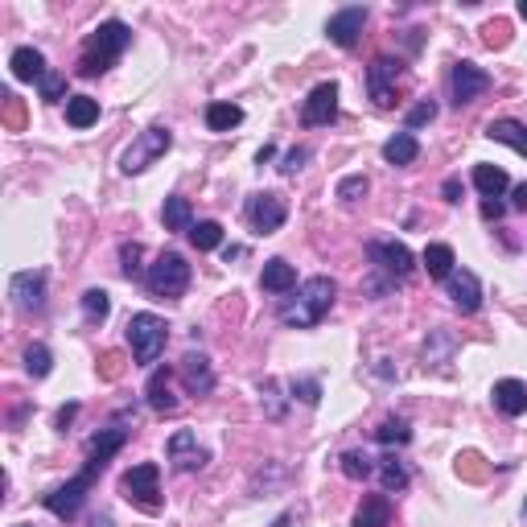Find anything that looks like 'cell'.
<instances>
[{
  "instance_id": "cell-1",
  "label": "cell",
  "mask_w": 527,
  "mask_h": 527,
  "mask_svg": "<svg viewBox=\"0 0 527 527\" xmlns=\"http://www.w3.org/2000/svg\"><path fill=\"white\" fill-rule=\"evenodd\" d=\"M334 301H338L334 280L330 276H309L293 289V297H285L276 305V318L285 326H293V330H313L334 309Z\"/></svg>"
},
{
  "instance_id": "cell-2",
  "label": "cell",
  "mask_w": 527,
  "mask_h": 527,
  "mask_svg": "<svg viewBox=\"0 0 527 527\" xmlns=\"http://www.w3.org/2000/svg\"><path fill=\"white\" fill-rule=\"evenodd\" d=\"M128 42H132V29L124 25V21H103V25H95L91 33H87V42H83V54H79V75L83 79H95V75H103L108 66H116V58L128 50Z\"/></svg>"
},
{
  "instance_id": "cell-3",
  "label": "cell",
  "mask_w": 527,
  "mask_h": 527,
  "mask_svg": "<svg viewBox=\"0 0 527 527\" xmlns=\"http://www.w3.org/2000/svg\"><path fill=\"white\" fill-rule=\"evenodd\" d=\"M108 470V462H99V458H87V466L70 478V482H62L58 490H50L46 495V511L50 515H58V519H75L79 515V507L87 503V495L95 490V482H99V474Z\"/></svg>"
},
{
  "instance_id": "cell-4",
  "label": "cell",
  "mask_w": 527,
  "mask_h": 527,
  "mask_svg": "<svg viewBox=\"0 0 527 527\" xmlns=\"http://www.w3.org/2000/svg\"><path fill=\"white\" fill-rule=\"evenodd\" d=\"M145 289H149V297H157V301H178V297L190 289V264H186V256L161 252V256L149 264V272H145Z\"/></svg>"
},
{
  "instance_id": "cell-5",
  "label": "cell",
  "mask_w": 527,
  "mask_h": 527,
  "mask_svg": "<svg viewBox=\"0 0 527 527\" xmlns=\"http://www.w3.org/2000/svg\"><path fill=\"white\" fill-rule=\"evenodd\" d=\"M169 149H173V132L165 124H153V128H145V132L132 136V145L120 157V169L128 173V178H136V173H145L149 165H157Z\"/></svg>"
},
{
  "instance_id": "cell-6",
  "label": "cell",
  "mask_w": 527,
  "mask_h": 527,
  "mask_svg": "<svg viewBox=\"0 0 527 527\" xmlns=\"http://www.w3.org/2000/svg\"><path fill=\"white\" fill-rule=\"evenodd\" d=\"M169 342V326L165 318H157V313H132L128 322V346H132V359L140 367H149L161 359V350Z\"/></svg>"
},
{
  "instance_id": "cell-7",
  "label": "cell",
  "mask_w": 527,
  "mask_h": 527,
  "mask_svg": "<svg viewBox=\"0 0 527 527\" xmlns=\"http://www.w3.org/2000/svg\"><path fill=\"white\" fill-rule=\"evenodd\" d=\"M120 495L128 503H136L140 511H149V515L161 511V470H157V462H140V466L124 470Z\"/></svg>"
},
{
  "instance_id": "cell-8",
  "label": "cell",
  "mask_w": 527,
  "mask_h": 527,
  "mask_svg": "<svg viewBox=\"0 0 527 527\" xmlns=\"http://www.w3.org/2000/svg\"><path fill=\"white\" fill-rule=\"evenodd\" d=\"M243 215H248V227H252L256 235H272V231L285 227V219H289V202L280 198V194H272V190H264V194H252V198H248Z\"/></svg>"
},
{
  "instance_id": "cell-9",
  "label": "cell",
  "mask_w": 527,
  "mask_h": 527,
  "mask_svg": "<svg viewBox=\"0 0 527 527\" xmlns=\"http://www.w3.org/2000/svg\"><path fill=\"white\" fill-rule=\"evenodd\" d=\"M400 70H404V62L392 58V54H379V58L367 66V95H371L375 108L388 112L392 103H396V79H400Z\"/></svg>"
},
{
  "instance_id": "cell-10",
  "label": "cell",
  "mask_w": 527,
  "mask_h": 527,
  "mask_svg": "<svg viewBox=\"0 0 527 527\" xmlns=\"http://www.w3.org/2000/svg\"><path fill=\"white\" fill-rule=\"evenodd\" d=\"M367 256H371V264H375L379 272H388V280H408L412 268H416L412 252L404 248L400 239H371V243H367Z\"/></svg>"
},
{
  "instance_id": "cell-11",
  "label": "cell",
  "mask_w": 527,
  "mask_h": 527,
  "mask_svg": "<svg viewBox=\"0 0 527 527\" xmlns=\"http://www.w3.org/2000/svg\"><path fill=\"white\" fill-rule=\"evenodd\" d=\"M367 17H371L367 5H346V9H338V13L326 21V38H330L334 46H342V50H355L359 38H363V29H367Z\"/></svg>"
},
{
  "instance_id": "cell-12",
  "label": "cell",
  "mask_w": 527,
  "mask_h": 527,
  "mask_svg": "<svg viewBox=\"0 0 527 527\" xmlns=\"http://www.w3.org/2000/svg\"><path fill=\"white\" fill-rule=\"evenodd\" d=\"M486 91H490V75H486L482 66H474V62H453V70H449V95H453V103H458V108L482 99Z\"/></svg>"
},
{
  "instance_id": "cell-13",
  "label": "cell",
  "mask_w": 527,
  "mask_h": 527,
  "mask_svg": "<svg viewBox=\"0 0 527 527\" xmlns=\"http://www.w3.org/2000/svg\"><path fill=\"white\" fill-rule=\"evenodd\" d=\"M9 297L21 313H42L46 309V272L29 268V272H13L9 280Z\"/></svg>"
},
{
  "instance_id": "cell-14",
  "label": "cell",
  "mask_w": 527,
  "mask_h": 527,
  "mask_svg": "<svg viewBox=\"0 0 527 527\" xmlns=\"http://www.w3.org/2000/svg\"><path fill=\"white\" fill-rule=\"evenodd\" d=\"M165 453H169L173 470H182V474H194V470H202V466L210 462L206 445H198V433H190V429H178V433H173L169 445H165Z\"/></svg>"
},
{
  "instance_id": "cell-15",
  "label": "cell",
  "mask_w": 527,
  "mask_h": 527,
  "mask_svg": "<svg viewBox=\"0 0 527 527\" xmlns=\"http://www.w3.org/2000/svg\"><path fill=\"white\" fill-rule=\"evenodd\" d=\"M334 116H338V83H318L301 108V124L322 128V124H334Z\"/></svg>"
},
{
  "instance_id": "cell-16",
  "label": "cell",
  "mask_w": 527,
  "mask_h": 527,
  "mask_svg": "<svg viewBox=\"0 0 527 527\" xmlns=\"http://www.w3.org/2000/svg\"><path fill=\"white\" fill-rule=\"evenodd\" d=\"M445 293H449V301L458 305L462 313H478V305H482V280L470 268H453L449 280H445Z\"/></svg>"
},
{
  "instance_id": "cell-17",
  "label": "cell",
  "mask_w": 527,
  "mask_h": 527,
  "mask_svg": "<svg viewBox=\"0 0 527 527\" xmlns=\"http://www.w3.org/2000/svg\"><path fill=\"white\" fill-rule=\"evenodd\" d=\"M178 375H182L190 396H210V392H215V367H210V359L202 355V350H190V355L182 359V367H178Z\"/></svg>"
},
{
  "instance_id": "cell-18",
  "label": "cell",
  "mask_w": 527,
  "mask_h": 527,
  "mask_svg": "<svg viewBox=\"0 0 527 527\" xmlns=\"http://www.w3.org/2000/svg\"><path fill=\"white\" fill-rule=\"evenodd\" d=\"M260 289L264 293H272V297H289L293 289H297V268L289 264V260H268L264 264V272H260Z\"/></svg>"
},
{
  "instance_id": "cell-19",
  "label": "cell",
  "mask_w": 527,
  "mask_h": 527,
  "mask_svg": "<svg viewBox=\"0 0 527 527\" xmlns=\"http://www.w3.org/2000/svg\"><path fill=\"white\" fill-rule=\"evenodd\" d=\"M9 66H13V79H17V83H42V79L50 75L46 54H42V50H33V46H21V50H13Z\"/></svg>"
},
{
  "instance_id": "cell-20",
  "label": "cell",
  "mask_w": 527,
  "mask_h": 527,
  "mask_svg": "<svg viewBox=\"0 0 527 527\" xmlns=\"http://www.w3.org/2000/svg\"><path fill=\"white\" fill-rule=\"evenodd\" d=\"M169 379H173V371H169V367H157V371L149 375V388H145V396H149V408H153V412H161V416L178 412V396H173Z\"/></svg>"
},
{
  "instance_id": "cell-21",
  "label": "cell",
  "mask_w": 527,
  "mask_h": 527,
  "mask_svg": "<svg viewBox=\"0 0 527 527\" xmlns=\"http://www.w3.org/2000/svg\"><path fill=\"white\" fill-rule=\"evenodd\" d=\"M490 396H495V408L503 416H523L527 412V383L523 379H499Z\"/></svg>"
},
{
  "instance_id": "cell-22",
  "label": "cell",
  "mask_w": 527,
  "mask_h": 527,
  "mask_svg": "<svg viewBox=\"0 0 527 527\" xmlns=\"http://www.w3.org/2000/svg\"><path fill=\"white\" fill-rule=\"evenodd\" d=\"M486 136L527 157V124H519V120H490L486 124Z\"/></svg>"
},
{
  "instance_id": "cell-23",
  "label": "cell",
  "mask_w": 527,
  "mask_h": 527,
  "mask_svg": "<svg viewBox=\"0 0 527 527\" xmlns=\"http://www.w3.org/2000/svg\"><path fill=\"white\" fill-rule=\"evenodd\" d=\"M388 523H392V499L388 495H371L355 511V523H350V527H388Z\"/></svg>"
},
{
  "instance_id": "cell-24",
  "label": "cell",
  "mask_w": 527,
  "mask_h": 527,
  "mask_svg": "<svg viewBox=\"0 0 527 527\" xmlns=\"http://www.w3.org/2000/svg\"><path fill=\"white\" fill-rule=\"evenodd\" d=\"M474 190L482 198H499L503 190H511V178L503 165H474Z\"/></svg>"
},
{
  "instance_id": "cell-25",
  "label": "cell",
  "mask_w": 527,
  "mask_h": 527,
  "mask_svg": "<svg viewBox=\"0 0 527 527\" xmlns=\"http://www.w3.org/2000/svg\"><path fill=\"white\" fill-rule=\"evenodd\" d=\"M239 124H243V108H239V103H227V99L206 103V128L210 132H231Z\"/></svg>"
},
{
  "instance_id": "cell-26",
  "label": "cell",
  "mask_w": 527,
  "mask_h": 527,
  "mask_svg": "<svg viewBox=\"0 0 527 527\" xmlns=\"http://www.w3.org/2000/svg\"><path fill=\"white\" fill-rule=\"evenodd\" d=\"M420 264H425V272H429L433 280H449V272L458 268V256H453L449 243H429L425 256H420Z\"/></svg>"
},
{
  "instance_id": "cell-27",
  "label": "cell",
  "mask_w": 527,
  "mask_h": 527,
  "mask_svg": "<svg viewBox=\"0 0 527 527\" xmlns=\"http://www.w3.org/2000/svg\"><path fill=\"white\" fill-rule=\"evenodd\" d=\"M161 219H165V231H194V210L182 194H169L165 206H161Z\"/></svg>"
},
{
  "instance_id": "cell-28",
  "label": "cell",
  "mask_w": 527,
  "mask_h": 527,
  "mask_svg": "<svg viewBox=\"0 0 527 527\" xmlns=\"http://www.w3.org/2000/svg\"><path fill=\"white\" fill-rule=\"evenodd\" d=\"M66 124L70 128H91V124H99V99H91V95H70L66 99Z\"/></svg>"
},
{
  "instance_id": "cell-29",
  "label": "cell",
  "mask_w": 527,
  "mask_h": 527,
  "mask_svg": "<svg viewBox=\"0 0 527 527\" xmlns=\"http://www.w3.org/2000/svg\"><path fill=\"white\" fill-rule=\"evenodd\" d=\"M420 157V140L412 132H396L388 145H383V161L388 165H412Z\"/></svg>"
},
{
  "instance_id": "cell-30",
  "label": "cell",
  "mask_w": 527,
  "mask_h": 527,
  "mask_svg": "<svg viewBox=\"0 0 527 527\" xmlns=\"http://www.w3.org/2000/svg\"><path fill=\"white\" fill-rule=\"evenodd\" d=\"M124 441H128V429H120V425H112V429H99V433L91 437V458H99V462H112L116 453L124 449Z\"/></svg>"
},
{
  "instance_id": "cell-31",
  "label": "cell",
  "mask_w": 527,
  "mask_h": 527,
  "mask_svg": "<svg viewBox=\"0 0 527 527\" xmlns=\"http://www.w3.org/2000/svg\"><path fill=\"white\" fill-rule=\"evenodd\" d=\"M108 313H112V297L108 293H103V289H87L83 293V318L91 326H103V322H108Z\"/></svg>"
},
{
  "instance_id": "cell-32",
  "label": "cell",
  "mask_w": 527,
  "mask_h": 527,
  "mask_svg": "<svg viewBox=\"0 0 527 527\" xmlns=\"http://www.w3.org/2000/svg\"><path fill=\"white\" fill-rule=\"evenodd\" d=\"M190 243L198 252H215L219 243H223V223H215V219H202V223H194V231H190Z\"/></svg>"
},
{
  "instance_id": "cell-33",
  "label": "cell",
  "mask_w": 527,
  "mask_h": 527,
  "mask_svg": "<svg viewBox=\"0 0 527 527\" xmlns=\"http://www.w3.org/2000/svg\"><path fill=\"white\" fill-rule=\"evenodd\" d=\"M379 466H375V458L371 453H359V449H350V453H342V474L346 478H355V482H363V478H371Z\"/></svg>"
},
{
  "instance_id": "cell-34",
  "label": "cell",
  "mask_w": 527,
  "mask_h": 527,
  "mask_svg": "<svg viewBox=\"0 0 527 527\" xmlns=\"http://www.w3.org/2000/svg\"><path fill=\"white\" fill-rule=\"evenodd\" d=\"M375 441H383V445H408V441H412L408 420H404V416H388V420H383V425L375 429Z\"/></svg>"
},
{
  "instance_id": "cell-35",
  "label": "cell",
  "mask_w": 527,
  "mask_h": 527,
  "mask_svg": "<svg viewBox=\"0 0 527 527\" xmlns=\"http://www.w3.org/2000/svg\"><path fill=\"white\" fill-rule=\"evenodd\" d=\"M50 367H54L50 346H46V342H33V346L25 350V371H29L33 379H46V375H50Z\"/></svg>"
},
{
  "instance_id": "cell-36",
  "label": "cell",
  "mask_w": 527,
  "mask_h": 527,
  "mask_svg": "<svg viewBox=\"0 0 527 527\" xmlns=\"http://www.w3.org/2000/svg\"><path fill=\"white\" fill-rule=\"evenodd\" d=\"M379 482H383V495H392V490H404L408 486V470L396 458H383L379 462Z\"/></svg>"
},
{
  "instance_id": "cell-37",
  "label": "cell",
  "mask_w": 527,
  "mask_h": 527,
  "mask_svg": "<svg viewBox=\"0 0 527 527\" xmlns=\"http://www.w3.org/2000/svg\"><path fill=\"white\" fill-rule=\"evenodd\" d=\"M433 120H437V103H433V99H416L412 108H408V116H404L408 132H412V128H425V124H433Z\"/></svg>"
},
{
  "instance_id": "cell-38",
  "label": "cell",
  "mask_w": 527,
  "mask_h": 527,
  "mask_svg": "<svg viewBox=\"0 0 527 527\" xmlns=\"http://www.w3.org/2000/svg\"><path fill=\"white\" fill-rule=\"evenodd\" d=\"M289 388H293V400H301V404H309V408L322 404V383H318V379H293Z\"/></svg>"
},
{
  "instance_id": "cell-39",
  "label": "cell",
  "mask_w": 527,
  "mask_h": 527,
  "mask_svg": "<svg viewBox=\"0 0 527 527\" xmlns=\"http://www.w3.org/2000/svg\"><path fill=\"white\" fill-rule=\"evenodd\" d=\"M140 256H145V248H140V243H120V272L128 280L140 276Z\"/></svg>"
},
{
  "instance_id": "cell-40",
  "label": "cell",
  "mask_w": 527,
  "mask_h": 527,
  "mask_svg": "<svg viewBox=\"0 0 527 527\" xmlns=\"http://www.w3.org/2000/svg\"><path fill=\"white\" fill-rule=\"evenodd\" d=\"M363 194H367V178H363V173H350V178L338 182V198L342 202H359Z\"/></svg>"
},
{
  "instance_id": "cell-41",
  "label": "cell",
  "mask_w": 527,
  "mask_h": 527,
  "mask_svg": "<svg viewBox=\"0 0 527 527\" xmlns=\"http://www.w3.org/2000/svg\"><path fill=\"white\" fill-rule=\"evenodd\" d=\"M38 91H42V99H46V103H58V99H66V75H58V70H50V75L38 83Z\"/></svg>"
},
{
  "instance_id": "cell-42",
  "label": "cell",
  "mask_w": 527,
  "mask_h": 527,
  "mask_svg": "<svg viewBox=\"0 0 527 527\" xmlns=\"http://www.w3.org/2000/svg\"><path fill=\"white\" fill-rule=\"evenodd\" d=\"M305 161H309V149H293V153H285V161H280V173H289L293 178L297 169H305Z\"/></svg>"
},
{
  "instance_id": "cell-43",
  "label": "cell",
  "mask_w": 527,
  "mask_h": 527,
  "mask_svg": "<svg viewBox=\"0 0 527 527\" xmlns=\"http://www.w3.org/2000/svg\"><path fill=\"white\" fill-rule=\"evenodd\" d=\"M482 215H486V219H503V202H495V198H482Z\"/></svg>"
},
{
  "instance_id": "cell-44",
  "label": "cell",
  "mask_w": 527,
  "mask_h": 527,
  "mask_svg": "<svg viewBox=\"0 0 527 527\" xmlns=\"http://www.w3.org/2000/svg\"><path fill=\"white\" fill-rule=\"evenodd\" d=\"M75 412H79V404H66V408H62V412L54 416V425H58V429H66L70 420H75Z\"/></svg>"
},
{
  "instance_id": "cell-45",
  "label": "cell",
  "mask_w": 527,
  "mask_h": 527,
  "mask_svg": "<svg viewBox=\"0 0 527 527\" xmlns=\"http://www.w3.org/2000/svg\"><path fill=\"white\" fill-rule=\"evenodd\" d=\"M511 206H515V210H527V182H519V186L511 190Z\"/></svg>"
},
{
  "instance_id": "cell-46",
  "label": "cell",
  "mask_w": 527,
  "mask_h": 527,
  "mask_svg": "<svg viewBox=\"0 0 527 527\" xmlns=\"http://www.w3.org/2000/svg\"><path fill=\"white\" fill-rule=\"evenodd\" d=\"M445 202H462V182H458V178L445 182Z\"/></svg>"
},
{
  "instance_id": "cell-47",
  "label": "cell",
  "mask_w": 527,
  "mask_h": 527,
  "mask_svg": "<svg viewBox=\"0 0 527 527\" xmlns=\"http://www.w3.org/2000/svg\"><path fill=\"white\" fill-rule=\"evenodd\" d=\"M91 527H116V519H112V515H108V511H99V515H95V519H91Z\"/></svg>"
},
{
  "instance_id": "cell-48",
  "label": "cell",
  "mask_w": 527,
  "mask_h": 527,
  "mask_svg": "<svg viewBox=\"0 0 527 527\" xmlns=\"http://www.w3.org/2000/svg\"><path fill=\"white\" fill-rule=\"evenodd\" d=\"M519 17H523V21H527V0H523V5H519Z\"/></svg>"
},
{
  "instance_id": "cell-49",
  "label": "cell",
  "mask_w": 527,
  "mask_h": 527,
  "mask_svg": "<svg viewBox=\"0 0 527 527\" xmlns=\"http://www.w3.org/2000/svg\"><path fill=\"white\" fill-rule=\"evenodd\" d=\"M523 519H527V503H523Z\"/></svg>"
},
{
  "instance_id": "cell-50",
  "label": "cell",
  "mask_w": 527,
  "mask_h": 527,
  "mask_svg": "<svg viewBox=\"0 0 527 527\" xmlns=\"http://www.w3.org/2000/svg\"><path fill=\"white\" fill-rule=\"evenodd\" d=\"M21 527H25V523H21Z\"/></svg>"
}]
</instances>
